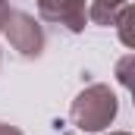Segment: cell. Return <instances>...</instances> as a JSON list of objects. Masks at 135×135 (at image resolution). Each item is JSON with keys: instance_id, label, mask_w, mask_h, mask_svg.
<instances>
[{"instance_id": "1", "label": "cell", "mask_w": 135, "mask_h": 135, "mask_svg": "<svg viewBox=\"0 0 135 135\" xmlns=\"http://www.w3.org/2000/svg\"><path fill=\"white\" fill-rule=\"evenodd\" d=\"M113 116H116V94L107 85H88L69 107V119L82 132H101L113 123Z\"/></svg>"}, {"instance_id": "2", "label": "cell", "mask_w": 135, "mask_h": 135, "mask_svg": "<svg viewBox=\"0 0 135 135\" xmlns=\"http://www.w3.org/2000/svg\"><path fill=\"white\" fill-rule=\"evenodd\" d=\"M3 35H6V41L13 44V50H19L22 57H38L41 47H44V32H41V25L35 22L28 13H19V9L9 13Z\"/></svg>"}, {"instance_id": "3", "label": "cell", "mask_w": 135, "mask_h": 135, "mask_svg": "<svg viewBox=\"0 0 135 135\" xmlns=\"http://www.w3.org/2000/svg\"><path fill=\"white\" fill-rule=\"evenodd\" d=\"M91 6L85 0H38V13L47 22H60L69 32H82L85 22L91 19Z\"/></svg>"}, {"instance_id": "4", "label": "cell", "mask_w": 135, "mask_h": 135, "mask_svg": "<svg viewBox=\"0 0 135 135\" xmlns=\"http://www.w3.org/2000/svg\"><path fill=\"white\" fill-rule=\"evenodd\" d=\"M126 6V0H91V22L98 25H116V16L119 9Z\"/></svg>"}, {"instance_id": "5", "label": "cell", "mask_w": 135, "mask_h": 135, "mask_svg": "<svg viewBox=\"0 0 135 135\" xmlns=\"http://www.w3.org/2000/svg\"><path fill=\"white\" fill-rule=\"evenodd\" d=\"M116 32H119V41L135 50V3H129V6L119 9V16H116Z\"/></svg>"}, {"instance_id": "6", "label": "cell", "mask_w": 135, "mask_h": 135, "mask_svg": "<svg viewBox=\"0 0 135 135\" xmlns=\"http://www.w3.org/2000/svg\"><path fill=\"white\" fill-rule=\"evenodd\" d=\"M116 79H119V85H126L132 91V104H135V57H123L116 63Z\"/></svg>"}, {"instance_id": "7", "label": "cell", "mask_w": 135, "mask_h": 135, "mask_svg": "<svg viewBox=\"0 0 135 135\" xmlns=\"http://www.w3.org/2000/svg\"><path fill=\"white\" fill-rule=\"evenodd\" d=\"M9 13H13V9H9V6H6L3 0H0V32L6 28V19H9Z\"/></svg>"}, {"instance_id": "8", "label": "cell", "mask_w": 135, "mask_h": 135, "mask_svg": "<svg viewBox=\"0 0 135 135\" xmlns=\"http://www.w3.org/2000/svg\"><path fill=\"white\" fill-rule=\"evenodd\" d=\"M0 135H22L16 126H6V123H0Z\"/></svg>"}, {"instance_id": "9", "label": "cell", "mask_w": 135, "mask_h": 135, "mask_svg": "<svg viewBox=\"0 0 135 135\" xmlns=\"http://www.w3.org/2000/svg\"><path fill=\"white\" fill-rule=\"evenodd\" d=\"M110 135H129V132H110Z\"/></svg>"}, {"instance_id": "10", "label": "cell", "mask_w": 135, "mask_h": 135, "mask_svg": "<svg viewBox=\"0 0 135 135\" xmlns=\"http://www.w3.org/2000/svg\"><path fill=\"white\" fill-rule=\"evenodd\" d=\"M3 3H6V0H3Z\"/></svg>"}]
</instances>
